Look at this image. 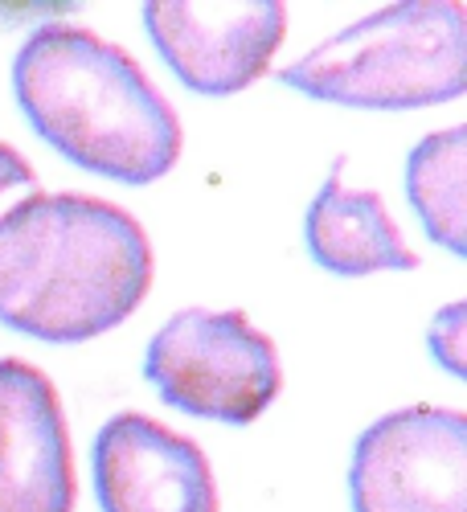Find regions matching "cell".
Segmentation results:
<instances>
[{"instance_id": "cell-12", "label": "cell", "mask_w": 467, "mask_h": 512, "mask_svg": "<svg viewBox=\"0 0 467 512\" xmlns=\"http://www.w3.org/2000/svg\"><path fill=\"white\" fill-rule=\"evenodd\" d=\"M33 185H37L33 164H29L13 144L0 140V213H5L9 205H17L21 193L33 189Z\"/></svg>"}, {"instance_id": "cell-7", "label": "cell", "mask_w": 467, "mask_h": 512, "mask_svg": "<svg viewBox=\"0 0 467 512\" xmlns=\"http://www.w3.org/2000/svg\"><path fill=\"white\" fill-rule=\"evenodd\" d=\"M91 463L103 512H218V484L205 451L136 410L107 418Z\"/></svg>"}, {"instance_id": "cell-10", "label": "cell", "mask_w": 467, "mask_h": 512, "mask_svg": "<svg viewBox=\"0 0 467 512\" xmlns=\"http://www.w3.org/2000/svg\"><path fill=\"white\" fill-rule=\"evenodd\" d=\"M463 164H467V127H443V132L418 140L406 160V197L418 213L422 230L431 234L455 259L463 254Z\"/></svg>"}, {"instance_id": "cell-3", "label": "cell", "mask_w": 467, "mask_h": 512, "mask_svg": "<svg viewBox=\"0 0 467 512\" xmlns=\"http://www.w3.org/2000/svg\"><path fill=\"white\" fill-rule=\"evenodd\" d=\"M467 9L459 0H402L386 5L275 78L316 103L361 111H414L463 95Z\"/></svg>"}, {"instance_id": "cell-6", "label": "cell", "mask_w": 467, "mask_h": 512, "mask_svg": "<svg viewBox=\"0 0 467 512\" xmlns=\"http://www.w3.org/2000/svg\"><path fill=\"white\" fill-rule=\"evenodd\" d=\"M140 17L173 74L209 99L254 87L287 33L279 0H160L144 5Z\"/></svg>"}, {"instance_id": "cell-4", "label": "cell", "mask_w": 467, "mask_h": 512, "mask_svg": "<svg viewBox=\"0 0 467 512\" xmlns=\"http://www.w3.org/2000/svg\"><path fill=\"white\" fill-rule=\"evenodd\" d=\"M148 386L181 414L250 426L283 390L271 336L242 312L185 308L168 316L144 353Z\"/></svg>"}, {"instance_id": "cell-2", "label": "cell", "mask_w": 467, "mask_h": 512, "mask_svg": "<svg viewBox=\"0 0 467 512\" xmlns=\"http://www.w3.org/2000/svg\"><path fill=\"white\" fill-rule=\"evenodd\" d=\"M13 95L33 132L70 164L152 185L181 160V119L119 46L78 25H41L13 58Z\"/></svg>"}, {"instance_id": "cell-5", "label": "cell", "mask_w": 467, "mask_h": 512, "mask_svg": "<svg viewBox=\"0 0 467 512\" xmlns=\"http://www.w3.org/2000/svg\"><path fill=\"white\" fill-rule=\"evenodd\" d=\"M353 512H467V418L406 406L377 418L353 447Z\"/></svg>"}, {"instance_id": "cell-11", "label": "cell", "mask_w": 467, "mask_h": 512, "mask_svg": "<svg viewBox=\"0 0 467 512\" xmlns=\"http://www.w3.org/2000/svg\"><path fill=\"white\" fill-rule=\"evenodd\" d=\"M463 304H447L435 320H431V353L435 361L451 373V377H463Z\"/></svg>"}, {"instance_id": "cell-8", "label": "cell", "mask_w": 467, "mask_h": 512, "mask_svg": "<svg viewBox=\"0 0 467 512\" xmlns=\"http://www.w3.org/2000/svg\"><path fill=\"white\" fill-rule=\"evenodd\" d=\"M78 476L54 381L0 357V512H74Z\"/></svg>"}, {"instance_id": "cell-9", "label": "cell", "mask_w": 467, "mask_h": 512, "mask_svg": "<svg viewBox=\"0 0 467 512\" xmlns=\"http://www.w3.org/2000/svg\"><path fill=\"white\" fill-rule=\"evenodd\" d=\"M304 246H308L316 267H324L332 275H345V279L418 267V254L406 246L402 230L394 226L381 197L373 189H349L345 185L341 160H336L328 181L320 185V193L308 205Z\"/></svg>"}, {"instance_id": "cell-1", "label": "cell", "mask_w": 467, "mask_h": 512, "mask_svg": "<svg viewBox=\"0 0 467 512\" xmlns=\"http://www.w3.org/2000/svg\"><path fill=\"white\" fill-rule=\"evenodd\" d=\"M152 287V242L91 193H29L0 213V324L82 345L132 316Z\"/></svg>"}]
</instances>
